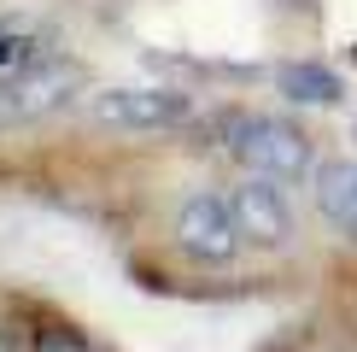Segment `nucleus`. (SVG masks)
Here are the masks:
<instances>
[{
	"label": "nucleus",
	"instance_id": "f257e3e1",
	"mask_svg": "<svg viewBox=\"0 0 357 352\" xmlns=\"http://www.w3.org/2000/svg\"><path fill=\"white\" fill-rule=\"evenodd\" d=\"M222 147H229L252 176H264V182H299V176H310V165H317L305 129L287 124V117H264V112L229 117Z\"/></svg>",
	"mask_w": 357,
	"mask_h": 352
},
{
	"label": "nucleus",
	"instance_id": "f03ea898",
	"mask_svg": "<svg viewBox=\"0 0 357 352\" xmlns=\"http://www.w3.org/2000/svg\"><path fill=\"white\" fill-rule=\"evenodd\" d=\"M77 94H82V71L70 59H41L36 71L0 82V129L6 124H36V117L70 106Z\"/></svg>",
	"mask_w": 357,
	"mask_h": 352
},
{
	"label": "nucleus",
	"instance_id": "7ed1b4c3",
	"mask_svg": "<svg viewBox=\"0 0 357 352\" xmlns=\"http://www.w3.org/2000/svg\"><path fill=\"white\" fill-rule=\"evenodd\" d=\"M88 117L106 129H176L193 117V100L182 88H100Z\"/></svg>",
	"mask_w": 357,
	"mask_h": 352
},
{
	"label": "nucleus",
	"instance_id": "20e7f679",
	"mask_svg": "<svg viewBox=\"0 0 357 352\" xmlns=\"http://www.w3.org/2000/svg\"><path fill=\"white\" fill-rule=\"evenodd\" d=\"M229 212L241 223V241L246 247H264V253H281L293 247V205L281 194V182H264V176H246V182L229 188Z\"/></svg>",
	"mask_w": 357,
	"mask_h": 352
},
{
	"label": "nucleus",
	"instance_id": "39448f33",
	"mask_svg": "<svg viewBox=\"0 0 357 352\" xmlns=\"http://www.w3.org/2000/svg\"><path fill=\"white\" fill-rule=\"evenodd\" d=\"M176 247H182L188 258L199 264H229L241 253V223H234L229 212V194H193L182 200V212H176Z\"/></svg>",
	"mask_w": 357,
	"mask_h": 352
},
{
	"label": "nucleus",
	"instance_id": "423d86ee",
	"mask_svg": "<svg viewBox=\"0 0 357 352\" xmlns=\"http://www.w3.org/2000/svg\"><path fill=\"white\" fill-rule=\"evenodd\" d=\"M317 205L346 241H357V159H334L317 170Z\"/></svg>",
	"mask_w": 357,
	"mask_h": 352
},
{
	"label": "nucleus",
	"instance_id": "0eeeda50",
	"mask_svg": "<svg viewBox=\"0 0 357 352\" xmlns=\"http://www.w3.org/2000/svg\"><path fill=\"white\" fill-rule=\"evenodd\" d=\"M47 59V36H41L29 18H0V82L24 77Z\"/></svg>",
	"mask_w": 357,
	"mask_h": 352
},
{
	"label": "nucleus",
	"instance_id": "6e6552de",
	"mask_svg": "<svg viewBox=\"0 0 357 352\" xmlns=\"http://www.w3.org/2000/svg\"><path fill=\"white\" fill-rule=\"evenodd\" d=\"M281 94L287 100H299V106H334L346 88H340V77L328 65H310V59H299V65H281Z\"/></svg>",
	"mask_w": 357,
	"mask_h": 352
},
{
	"label": "nucleus",
	"instance_id": "1a4fd4ad",
	"mask_svg": "<svg viewBox=\"0 0 357 352\" xmlns=\"http://www.w3.org/2000/svg\"><path fill=\"white\" fill-rule=\"evenodd\" d=\"M36 352H94L88 346L82 329H70V323H47V329H36V341H29Z\"/></svg>",
	"mask_w": 357,
	"mask_h": 352
},
{
	"label": "nucleus",
	"instance_id": "9d476101",
	"mask_svg": "<svg viewBox=\"0 0 357 352\" xmlns=\"http://www.w3.org/2000/svg\"><path fill=\"white\" fill-rule=\"evenodd\" d=\"M0 352H18V329L12 323H0Z\"/></svg>",
	"mask_w": 357,
	"mask_h": 352
},
{
	"label": "nucleus",
	"instance_id": "9b49d317",
	"mask_svg": "<svg viewBox=\"0 0 357 352\" xmlns=\"http://www.w3.org/2000/svg\"><path fill=\"white\" fill-rule=\"evenodd\" d=\"M346 352H357V346H346Z\"/></svg>",
	"mask_w": 357,
	"mask_h": 352
}]
</instances>
